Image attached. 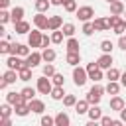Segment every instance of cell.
<instances>
[{"instance_id": "obj_1", "label": "cell", "mask_w": 126, "mask_h": 126, "mask_svg": "<svg viewBox=\"0 0 126 126\" xmlns=\"http://www.w3.org/2000/svg\"><path fill=\"white\" fill-rule=\"evenodd\" d=\"M87 79H89V73H87V69H83V67H73V83L77 85V87H83L85 83H87Z\"/></svg>"}, {"instance_id": "obj_2", "label": "cell", "mask_w": 126, "mask_h": 126, "mask_svg": "<svg viewBox=\"0 0 126 126\" xmlns=\"http://www.w3.org/2000/svg\"><path fill=\"white\" fill-rule=\"evenodd\" d=\"M102 93H104V89H102L100 85H93V89L87 93V100H89V104H98Z\"/></svg>"}, {"instance_id": "obj_3", "label": "cell", "mask_w": 126, "mask_h": 126, "mask_svg": "<svg viewBox=\"0 0 126 126\" xmlns=\"http://www.w3.org/2000/svg\"><path fill=\"white\" fill-rule=\"evenodd\" d=\"M51 89H53V81H51V77L41 75V77L37 79V91H39L41 94H51Z\"/></svg>"}, {"instance_id": "obj_4", "label": "cell", "mask_w": 126, "mask_h": 126, "mask_svg": "<svg viewBox=\"0 0 126 126\" xmlns=\"http://www.w3.org/2000/svg\"><path fill=\"white\" fill-rule=\"evenodd\" d=\"M6 67H8V69H16V71H20V69L28 67V63H26V59H22L20 55H10V57L6 59Z\"/></svg>"}, {"instance_id": "obj_5", "label": "cell", "mask_w": 126, "mask_h": 126, "mask_svg": "<svg viewBox=\"0 0 126 126\" xmlns=\"http://www.w3.org/2000/svg\"><path fill=\"white\" fill-rule=\"evenodd\" d=\"M85 69H87V73H89V79H93L94 83H98V81L102 79V69L98 67V63L93 61V63H89Z\"/></svg>"}, {"instance_id": "obj_6", "label": "cell", "mask_w": 126, "mask_h": 126, "mask_svg": "<svg viewBox=\"0 0 126 126\" xmlns=\"http://www.w3.org/2000/svg\"><path fill=\"white\" fill-rule=\"evenodd\" d=\"M33 26L37 28V30H49V18L45 16V12H37L35 16H33Z\"/></svg>"}, {"instance_id": "obj_7", "label": "cell", "mask_w": 126, "mask_h": 126, "mask_svg": "<svg viewBox=\"0 0 126 126\" xmlns=\"http://www.w3.org/2000/svg\"><path fill=\"white\" fill-rule=\"evenodd\" d=\"M41 39H43V33H41V30H37V28L28 33V45H30V47H41Z\"/></svg>"}, {"instance_id": "obj_8", "label": "cell", "mask_w": 126, "mask_h": 126, "mask_svg": "<svg viewBox=\"0 0 126 126\" xmlns=\"http://www.w3.org/2000/svg\"><path fill=\"white\" fill-rule=\"evenodd\" d=\"M77 18L81 20V22H89L93 16H94V10H93V6H81V8H77Z\"/></svg>"}, {"instance_id": "obj_9", "label": "cell", "mask_w": 126, "mask_h": 126, "mask_svg": "<svg viewBox=\"0 0 126 126\" xmlns=\"http://www.w3.org/2000/svg\"><path fill=\"white\" fill-rule=\"evenodd\" d=\"M10 55L28 57V55H30V45H24V43H12V47H10Z\"/></svg>"}, {"instance_id": "obj_10", "label": "cell", "mask_w": 126, "mask_h": 126, "mask_svg": "<svg viewBox=\"0 0 126 126\" xmlns=\"http://www.w3.org/2000/svg\"><path fill=\"white\" fill-rule=\"evenodd\" d=\"M6 100H8L12 106H18V104H22V102H28V100L24 98V94H22V93H16V91L6 93Z\"/></svg>"}, {"instance_id": "obj_11", "label": "cell", "mask_w": 126, "mask_h": 126, "mask_svg": "<svg viewBox=\"0 0 126 126\" xmlns=\"http://www.w3.org/2000/svg\"><path fill=\"white\" fill-rule=\"evenodd\" d=\"M41 61H43V57H41V53H39V51H32V53L26 57V63H28V67H32V69H33V67H37Z\"/></svg>"}, {"instance_id": "obj_12", "label": "cell", "mask_w": 126, "mask_h": 126, "mask_svg": "<svg viewBox=\"0 0 126 126\" xmlns=\"http://www.w3.org/2000/svg\"><path fill=\"white\" fill-rule=\"evenodd\" d=\"M96 63H98L100 69H110V67H112V55H110V53H102V55L96 59Z\"/></svg>"}, {"instance_id": "obj_13", "label": "cell", "mask_w": 126, "mask_h": 126, "mask_svg": "<svg viewBox=\"0 0 126 126\" xmlns=\"http://www.w3.org/2000/svg\"><path fill=\"white\" fill-rule=\"evenodd\" d=\"M28 104H30L32 112H35V114H41V112L45 110V104H43V100H39V98H32V100H28Z\"/></svg>"}, {"instance_id": "obj_14", "label": "cell", "mask_w": 126, "mask_h": 126, "mask_svg": "<svg viewBox=\"0 0 126 126\" xmlns=\"http://www.w3.org/2000/svg\"><path fill=\"white\" fill-rule=\"evenodd\" d=\"M93 24H94V30H96V32H106V30H110L108 18H94Z\"/></svg>"}, {"instance_id": "obj_15", "label": "cell", "mask_w": 126, "mask_h": 126, "mask_svg": "<svg viewBox=\"0 0 126 126\" xmlns=\"http://www.w3.org/2000/svg\"><path fill=\"white\" fill-rule=\"evenodd\" d=\"M65 61H67L71 67H77V65L81 63V53H79V51H67Z\"/></svg>"}, {"instance_id": "obj_16", "label": "cell", "mask_w": 126, "mask_h": 126, "mask_svg": "<svg viewBox=\"0 0 126 126\" xmlns=\"http://www.w3.org/2000/svg\"><path fill=\"white\" fill-rule=\"evenodd\" d=\"M108 6H110V14H116V16H122V14H124V10H126V8H124V4H122L120 0H114V2H110Z\"/></svg>"}, {"instance_id": "obj_17", "label": "cell", "mask_w": 126, "mask_h": 126, "mask_svg": "<svg viewBox=\"0 0 126 126\" xmlns=\"http://www.w3.org/2000/svg\"><path fill=\"white\" fill-rule=\"evenodd\" d=\"M10 16H12V24H18L20 20H24V8L22 6H16L10 10Z\"/></svg>"}, {"instance_id": "obj_18", "label": "cell", "mask_w": 126, "mask_h": 126, "mask_svg": "<svg viewBox=\"0 0 126 126\" xmlns=\"http://www.w3.org/2000/svg\"><path fill=\"white\" fill-rule=\"evenodd\" d=\"M41 57H43V61H45V63H53V61H55V57H57V53H55V49H51V47H43Z\"/></svg>"}, {"instance_id": "obj_19", "label": "cell", "mask_w": 126, "mask_h": 126, "mask_svg": "<svg viewBox=\"0 0 126 126\" xmlns=\"http://www.w3.org/2000/svg\"><path fill=\"white\" fill-rule=\"evenodd\" d=\"M2 79L10 85V83H16V81H20V75H18V71L16 69H8L4 75H2Z\"/></svg>"}, {"instance_id": "obj_20", "label": "cell", "mask_w": 126, "mask_h": 126, "mask_svg": "<svg viewBox=\"0 0 126 126\" xmlns=\"http://www.w3.org/2000/svg\"><path fill=\"white\" fill-rule=\"evenodd\" d=\"M124 106H126V104H124V100H122L118 94H114V96L110 98V110H116V112H120Z\"/></svg>"}, {"instance_id": "obj_21", "label": "cell", "mask_w": 126, "mask_h": 126, "mask_svg": "<svg viewBox=\"0 0 126 126\" xmlns=\"http://www.w3.org/2000/svg\"><path fill=\"white\" fill-rule=\"evenodd\" d=\"M87 114H89V120H94V122H96V120H100L102 110H100V106H98V104H93V106L89 108V112H87Z\"/></svg>"}, {"instance_id": "obj_22", "label": "cell", "mask_w": 126, "mask_h": 126, "mask_svg": "<svg viewBox=\"0 0 126 126\" xmlns=\"http://www.w3.org/2000/svg\"><path fill=\"white\" fill-rule=\"evenodd\" d=\"M120 87H122V85H120L118 81H108V85L104 87V91H106L108 94H112V96H114V94H118V93H120Z\"/></svg>"}, {"instance_id": "obj_23", "label": "cell", "mask_w": 126, "mask_h": 126, "mask_svg": "<svg viewBox=\"0 0 126 126\" xmlns=\"http://www.w3.org/2000/svg\"><path fill=\"white\" fill-rule=\"evenodd\" d=\"M89 108H91V106H89V100H87V98H85V100H77V104H75V112H77V114H87Z\"/></svg>"}, {"instance_id": "obj_24", "label": "cell", "mask_w": 126, "mask_h": 126, "mask_svg": "<svg viewBox=\"0 0 126 126\" xmlns=\"http://www.w3.org/2000/svg\"><path fill=\"white\" fill-rule=\"evenodd\" d=\"M69 122H71V118L67 112H59L55 116V126H69Z\"/></svg>"}, {"instance_id": "obj_25", "label": "cell", "mask_w": 126, "mask_h": 126, "mask_svg": "<svg viewBox=\"0 0 126 126\" xmlns=\"http://www.w3.org/2000/svg\"><path fill=\"white\" fill-rule=\"evenodd\" d=\"M61 28H63L61 16H51V18H49V30L53 32V30H61Z\"/></svg>"}, {"instance_id": "obj_26", "label": "cell", "mask_w": 126, "mask_h": 126, "mask_svg": "<svg viewBox=\"0 0 126 126\" xmlns=\"http://www.w3.org/2000/svg\"><path fill=\"white\" fill-rule=\"evenodd\" d=\"M14 108H16L14 112H16L18 116H28V114L32 112V108H30L28 102H22V104H18V106H14Z\"/></svg>"}, {"instance_id": "obj_27", "label": "cell", "mask_w": 126, "mask_h": 126, "mask_svg": "<svg viewBox=\"0 0 126 126\" xmlns=\"http://www.w3.org/2000/svg\"><path fill=\"white\" fill-rule=\"evenodd\" d=\"M33 6H35V10H37V12H47V10H49V6H53V4H51V0H35V2H33Z\"/></svg>"}, {"instance_id": "obj_28", "label": "cell", "mask_w": 126, "mask_h": 126, "mask_svg": "<svg viewBox=\"0 0 126 126\" xmlns=\"http://www.w3.org/2000/svg\"><path fill=\"white\" fill-rule=\"evenodd\" d=\"M14 32H16V33H28V32H30V24L24 22V20H20L18 24H14Z\"/></svg>"}, {"instance_id": "obj_29", "label": "cell", "mask_w": 126, "mask_h": 126, "mask_svg": "<svg viewBox=\"0 0 126 126\" xmlns=\"http://www.w3.org/2000/svg\"><path fill=\"white\" fill-rule=\"evenodd\" d=\"M65 96V91H63V87H57V85H53V89H51V98L53 100H61Z\"/></svg>"}, {"instance_id": "obj_30", "label": "cell", "mask_w": 126, "mask_h": 126, "mask_svg": "<svg viewBox=\"0 0 126 126\" xmlns=\"http://www.w3.org/2000/svg\"><path fill=\"white\" fill-rule=\"evenodd\" d=\"M106 79H108V81H118V79H120V71H118L116 67L106 69Z\"/></svg>"}, {"instance_id": "obj_31", "label": "cell", "mask_w": 126, "mask_h": 126, "mask_svg": "<svg viewBox=\"0 0 126 126\" xmlns=\"http://www.w3.org/2000/svg\"><path fill=\"white\" fill-rule=\"evenodd\" d=\"M18 75H20V81H30V79H32V67H24V69H20Z\"/></svg>"}, {"instance_id": "obj_32", "label": "cell", "mask_w": 126, "mask_h": 126, "mask_svg": "<svg viewBox=\"0 0 126 126\" xmlns=\"http://www.w3.org/2000/svg\"><path fill=\"white\" fill-rule=\"evenodd\" d=\"M94 32H96V30H94V24H93L91 20L83 24V33H85V35H93Z\"/></svg>"}, {"instance_id": "obj_33", "label": "cell", "mask_w": 126, "mask_h": 126, "mask_svg": "<svg viewBox=\"0 0 126 126\" xmlns=\"http://www.w3.org/2000/svg\"><path fill=\"white\" fill-rule=\"evenodd\" d=\"M41 73H43L45 77H53V75H55V67H53V63H45V65L41 67Z\"/></svg>"}, {"instance_id": "obj_34", "label": "cell", "mask_w": 126, "mask_h": 126, "mask_svg": "<svg viewBox=\"0 0 126 126\" xmlns=\"http://www.w3.org/2000/svg\"><path fill=\"white\" fill-rule=\"evenodd\" d=\"M20 93L24 94V98H26V100H32V98L35 96V89H32V87H24Z\"/></svg>"}, {"instance_id": "obj_35", "label": "cell", "mask_w": 126, "mask_h": 126, "mask_svg": "<svg viewBox=\"0 0 126 126\" xmlns=\"http://www.w3.org/2000/svg\"><path fill=\"white\" fill-rule=\"evenodd\" d=\"M63 30H53V33H51V41L53 43H61L63 41Z\"/></svg>"}, {"instance_id": "obj_36", "label": "cell", "mask_w": 126, "mask_h": 126, "mask_svg": "<svg viewBox=\"0 0 126 126\" xmlns=\"http://www.w3.org/2000/svg\"><path fill=\"white\" fill-rule=\"evenodd\" d=\"M79 47L81 45H79V41L75 37H69L67 39V51H79Z\"/></svg>"}, {"instance_id": "obj_37", "label": "cell", "mask_w": 126, "mask_h": 126, "mask_svg": "<svg viewBox=\"0 0 126 126\" xmlns=\"http://www.w3.org/2000/svg\"><path fill=\"white\" fill-rule=\"evenodd\" d=\"M112 47H114V43H112L110 39H102V41H100V49H102V53H110Z\"/></svg>"}, {"instance_id": "obj_38", "label": "cell", "mask_w": 126, "mask_h": 126, "mask_svg": "<svg viewBox=\"0 0 126 126\" xmlns=\"http://www.w3.org/2000/svg\"><path fill=\"white\" fill-rule=\"evenodd\" d=\"M8 22H12V16H10V12L6 8H2L0 10V24H8Z\"/></svg>"}, {"instance_id": "obj_39", "label": "cell", "mask_w": 126, "mask_h": 126, "mask_svg": "<svg viewBox=\"0 0 126 126\" xmlns=\"http://www.w3.org/2000/svg\"><path fill=\"white\" fill-rule=\"evenodd\" d=\"M63 33L67 35V37H73V33H75V24H63Z\"/></svg>"}, {"instance_id": "obj_40", "label": "cell", "mask_w": 126, "mask_h": 126, "mask_svg": "<svg viewBox=\"0 0 126 126\" xmlns=\"http://www.w3.org/2000/svg\"><path fill=\"white\" fill-rule=\"evenodd\" d=\"M112 32H114V33H118V35H122V33L126 32V22H124V20H120V22L112 28Z\"/></svg>"}, {"instance_id": "obj_41", "label": "cell", "mask_w": 126, "mask_h": 126, "mask_svg": "<svg viewBox=\"0 0 126 126\" xmlns=\"http://www.w3.org/2000/svg\"><path fill=\"white\" fill-rule=\"evenodd\" d=\"M63 104H65V106H75V104H77L75 94H65V96H63Z\"/></svg>"}, {"instance_id": "obj_42", "label": "cell", "mask_w": 126, "mask_h": 126, "mask_svg": "<svg viewBox=\"0 0 126 126\" xmlns=\"http://www.w3.org/2000/svg\"><path fill=\"white\" fill-rule=\"evenodd\" d=\"M0 114H2V116H10V114H12V104H10L8 100L0 106Z\"/></svg>"}, {"instance_id": "obj_43", "label": "cell", "mask_w": 126, "mask_h": 126, "mask_svg": "<svg viewBox=\"0 0 126 126\" xmlns=\"http://www.w3.org/2000/svg\"><path fill=\"white\" fill-rule=\"evenodd\" d=\"M63 8H65V12H77V2L75 0H67L63 4Z\"/></svg>"}, {"instance_id": "obj_44", "label": "cell", "mask_w": 126, "mask_h": 126, "mask_svg": "<svg viewBox=\"0 0 126 126\" xmlns=\"http://www.w3.org/2000/svg\"><path fill=\"white\" fill-rule=\"evenodd\" d=\"M51 81H53V85H57V87H63V83H65V79H63L61 73H55V75L51 77Z\"/></svg>"}, {"instance_id": "obj_45", "label": "cell", "mask_w": 126, "mask_h": 126, "mask_svg": "<svg viewBox=\"0 0 126 126\" xmlns=\"http://www.w3.org/2000/svg\"><path fill=\"white\" fill-rule=\"evenodd\" d=\"M10 47H12V43L10 41H0V53H10Z\"/></svg>"}, {"instance_id": "obj_46", "label": "cell", "mask_w": 126, "mask_h": 126, "mask_svg": "<svg viewBox=\"0 0 126 126\" xmlns=\"http://www.w3.org/2000/svg\"><path fill=\"white\" fill-rule=\"evenodd\" d=\"M120 20H122L120 16H116V14H110V18H108V26H110V28H114V26H116Z\"/></svg>"}, {"instance_id": "obj_47", "label": "cell", "mask_w": 126, "mask_h": 126, "mask_svg": "<svg viewBox=\"0 0 126 126\" xmlns=\"http://www.w3.org/2000/svg\"><path fill=\"white\" fill-rule=\"evenodd\" d=\"M41 126H51V124H55V118H51V116H41Z\"/></svg>"}, {"instance_id": "obj_48", "label": "cell", "mask_w": 126, "mask_h": 126, "mask_svg": "<svg viewBox=\"0 0 126 126\" xmlns=\"http://www.w3.org/2000/svg\"><path fill=\"white\" fill-rule=\"evenodd\" d=\"M102 126H114V120L110 118V116H100V120H98Z\"/></svg>"}, {"instance_id": "obj_49", "label": "cell", "mask_w": 126, "mask_h": 126, "mask_svg": "<svg viewBox=\"0 0 126 126\" xmlns=\"http://www.w3.org/2000/svg\"><path fill=\"white\" fill-rule=\"evenodd\" d=\"M118 47H120L122 51H126V35H124V33L118 37Z\"/></svg>"}, {"instance_id": "obj_50", "label": "cell", "mask_w": 126, "mask_h": 126, "mask_svg": "<svg viewBox=\"0 0 126 126\" xmlns=\"http://www.w3.org/2000/svg\"><path fill=\"white\" fill-rule=\"evenodd\" d=\"M49 43H53V41H51V35H43V39H41V47H49Z\"/></svg>"}, {"instance_id": "obj_51", "label": "cell", "mask_w": 126, "mask_h": 126, "mask_svg": "<svg viewBox=\"0 0 126 126\" xmlns=\"http://www.w3.org/2000/svg\"><path fill=\"white\" fill-rule=\"evenodd\" d=\"M12 122H10V116H2V120H0V126H10Z\"/></svg>"}, {"instance_id": "obj_52", "label": "cell", "mask_w": 126, "mask_h": 126, "mask_svg": "<svg viewBox=\"0 0 126 126\" xmlns=\"http://www.w3.org/2000/svg\"><path fill=\"white\" fill-rule=\"evenodd\" d=\"M120 120H122V122H126V106L120 110Z\"/></svg>"}, {"instance_id": "obj_53", "label": "cell", "mask_w": 126, "mask_h": 126, "mask_svg": "<svg viewBox=\"0 0 126 126\" xmlns=\"http://www.w3.org/2000/svg\"><path fill=\"white\" fill-rule=\"evenodd\" d=\"M120 85H122V87H126V71L120 75Z\"/></svg>"}, {"instance_id": "obj_54", "label": "cell", "mask_w": 126, "mask_h": 126, "mask_svg": "<svg viewBox=\"0 0 126 126\" xmlns=\"http://www.w3.org/2000/svg\"><path fill=\"white\" fill-rule=\"evenodd\" d=\"M8 4H10V0H0V8H8Z\"/></svg>"}, {"instance_id": "obj_55", "label": "cell", "mask_w": 126, "mask_h": 126, "mask_svg": "<svg viewBox=\"0 0 126 126\" xmlns=\"http://www.w3.org/2000/svg\"><path fill=\"white\" fill-rule=\"evenodd\" d=\"M63 2H65V0H51V4H53V6H61Z\"/></svg>"}, {"instance_id": "obj_56", "label": "cell", "mask_w": 126, "mask_h": 126, "mask_svg": "<svg viewBox=\"0 0 126 126\" xmlns=\"http://www.w3.org/2000/svg\"><path fill=\"white\" fill-rule=\"evenodd\" d=\"M106 2H108V4H110V2H114V0H106Z\"/></svg>"}, {"instance_id": "obj_57", "label": "cell", "mask_w": 126, "mask_h": 126, "mask_svg": "<svg viewBox=\"0 0 126 126\" xmlns=\"http://www.w3.org/2000/svg\"><path fill=\"white\" fill-rule=\"evenodd\" d=\"M124 16H126V10H124Z\"/></svg>"}]
</instances>
